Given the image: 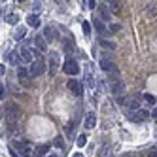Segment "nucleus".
<instances>
[{
  "mask_svg": "<svg viewBox=\"0 0 157 157\" xmlns=\"http://www.w3.org/2000/svg\"><path fill=\"white\" fill-rule=\"evenodd\" d=\"M46 157H61V155H57V153H53V155H46Z\"/></svg>",
  "mask_w": 157,
  "mask_h": 157,
  "instance_id": "nucleus-36",
  "label": "nucleus"
},
{
  "mask_svg": "<svg viewBox=\"0 0 157 157\" xmlns=\"http://www.w3.org/2000/svg\"><path fill=\"white\" fill-rule=\"evenodd\" d=\"M74 157H85V155H83V153H80V151H78V153H76Z\"/></svg>",
  "mask_w": 157,
  "mask_h": 157,
  "instance_id": "nucleus-35",
  "label": "nucleus"
},
{
  "mask_svg": "<svg viewBox=\"0 0 157 157\" xmlns=\"http://www.w3.org/2000/svg\"><path fill=\"white\" fill-rule=\"evenodd\" d=\"M6 61H8L10 64L17 66V68H19V64L23 63V61H21V57H19V51H10V53L6 55Z\"/></svg>",
  "mask_w": 157,
  "mask_h": 157,
  "instance_id": "nucleus-11",
  "label": "nucleus"
},
{
  "mask_svg": "<svg viewBox=\"0 0 157 157\" xmlns=\"http://www.w3.org/2000/svg\"><path fill=\"white\" fill-rule=\"evenodd\" d=\"M123 157H138V155L132 153V151H127V153H123Z\"/></svg>",
  "mask_w": 157,
  "mask_h": 157,
  "instance_id": "nucleus-29",
  "label": "nucleus"
},
{
  "mask_svg": "<svg viewBox=\"0 0 157 157\" xmlns=\"http://www.w3.org/2000/svg\"><path fill=\"white\" fill-rule=\"evenodd\" d=\"M34 46H36L40 51H46V49H48V42L42 38V34H38V36L34 38Z\"/></svg>",
  "mask_w": 157,
  "mask_h": 157,
  "instance_id": "nucleus-16",
  "label": "nucleus"
},
{
  "mask_svg": "<svg viewBox=\"0 0 157 157\" xmlns=\"http://www.w3.org/2000/svg\"><path fill=\"white\" fill-rule=\"evenodd\" d=\"M15 148H17V151L21 153V155H25V157H30V153H32V148L27 144V142H21V140H15Z\"/></svg>",
  "mask_w": 157,
  "mask_h": 157,
  "instance_id": "nucleus-8",
  "label": "nucleus"
},
{
  "mask_svg": "<svg viewBox=\"0 0 157 157\" xmlns=\"http://www.w3.org/2000/svg\"><path fill=\"white\" fill-rule=\"evenodd\" d=\"M27 25L32 27V29L40 27V17H38L36 13H29V15H27Z\"/></svg>",
  "mask_w": 157,
  "mask_h": 157,
  "instance_id": "nucleus-14",
  "label": "nucleus"
},
{
  "mask_svg": "<svg viewBox=\"0 0 157 157\" xmlns=\"http://www.w3.org/2000/svg\"><path fill=\"white\" fill-rule=\"evenodd\" d=\"M19 57L25 63H32V59H34V51H32L30 48H21L19 49Z\"/></svg>",
  "mask_w": 157,
  "mask_h": 157,
  "instance_id": "nucleus-10",
  "label": "nucleus"
},
{
  "mask_svg": "<svg viewBox=\"0 0 157 157\" xmlns=\"http://www.w3.org/2000/svg\"><path fill=\"white\" fill-rule=\"evenodd\" d=\"M42 38L46 40V42H51V40H55V29H53V27H46V29H44V34H42Z\"/></svg>",
  "mask_w": 157,
  "mask_h": 157,
  "instance_id": "nucleus-15",
  "label": "nucleus"
},
{
  "mask_svg": "<svg viewBox=\"0 0 157 157\" xmlns=\"http://www.w3.org/2000/svg\"><path fill=\"white\" fill-rule=\"evenodd\" d=\"M48 64H49V74L55 76V74H57V70H59V64H61L59 55H57V53H49V61H48Z\"/></svg>",
  "mask_w": 157,
  "mask_h": 157,
  "instance_id": "nucleus-7",
  "label": "nucleus"
},
{
  "mask_svg": "<svg viewBox=\"0 0 157 157\" xmlns=\"http://www.w3.org/2000/svg\"><path fill=\"white\" fill-rule=\"evenodd\" d=\"M40 8H42V4L40 2H34V10H36V12H40Z\"/></svg>",
  "mask_w": 157,
  "mask_h": 157,
  "instance_id": "nucleus-33",
  "label": "nucleus"
},
{
  "mask_svg": "<svg viewBox=\"0 0 157 157\" xmlns=\"http://www.w3.org/2000/svg\"><path fill=\"white\" fill-rule=\"evenodd\" d=\"M127 117L131 119V121H134V123H138V121H146V119H148L150 117V114H148V112H146V110H132V112H129L127 110Z\"/></svg>",
  "mask_w": 157,
  "mask_h": 157,
  "instance_id": "nucleus-4",
  "label": "nucleus"
},
{
  "mask_svg": "<svg viewBox=\"0 0 157 157\" xmlns=\"http://www.w3.org/2000/svg\"><path fill=\"white\" fill-rule=\"evenodd\" d=\"M2 114H4L6 121L10 123V127H13L17 123V119L21 117V108L17 106V102H6L2 108Z\"/></svg>",
  "mask_w": 157,
  "mask_h": 157,
  "instance_id": "nucleus-1",
  "label": "nucleus"
},
{
  "mask_svg": "<svg viewBox=\"0 0 157 157\" xmlns=\"http://www.w3.org/2000/svg\"><path fill=\"white\" fill-rule=\"evenodd\" d=\"M106 85L110 87V93L112 95H121L123 91H125V83H123L121 80H117V78H114V80H110V82H106Z\"/></svg>",
  "mask_w": 157,
  "mask_h": 157,
  "instance_id": "nucleus-3",
  "label": "nucleus"
},
{
  "mask_svg": "<svg viewBox=\"0 0 157 157\" xmlns=\"http://www.w3.org/2000/svg\"><path fill=\"white\" fill-rule=\"evenodd\" d=\"M110 30H112V32H117V30H119V27H117V25H112V27H110Z\"/></svg>",
  "mask_w": 157,
  "mask_h": 157,
  "instance_id": "nucleus-32",
  "label": "nucleus"
},
{
  "mask_svg": "<svg viewBox=\"0 0 157 157\" xmlns=\"http://www.w3.org/2000/svg\"><path fill=\"white\" fill-rule=\"evenodd\" d=\"M53 146H55V148H64V142H63V138L61 136H57V138H55V142H53Z\"/></svg>",
  "mask_w": 157,
  "mask_h": 157,
  "instance_id": "nucleus-25",
  "label": "nucleus"
},
{
  "mask_svg": "<svg viewBox=\"0 0 157 157\" xmlns=\"http://www.w3.org/2000/svg\"><path fill=\"white\" fill-rule=\"evenodd\" d=\"M4 97H6V89H4V85H2V83H0V100H2Z\"/></svg>",
  "mask_w": 157,
  "mask_h": 157,
  "instance_id": "nucleus-28",
  "label": "nucleus"
},
{
  "mask_svg": "<svg viewBox=\"0 0 157 157\" xmlns=\"http://www.w3.org/2000/svg\"><path fill=\"white\" fill-rule=\"evenodd\" d=\"M44 70H46V63H44L42 59H36L34 63L30 64V68H29V76L38 78V76H42V74H44Z\"/></svg>",
  "mask_w": 157,
  "mask_h": 157,
  "instance_id": "nucleus-2",
  "label": "nucleus"
},
{
  "mask_svg": "<svg viewBox=\"0 0 157 157\" xmlns=\"http://www.w3.org/2000/svg\"><path fill=\"white\" fill-rule=\"evenodd\" d=\"M76 144L80 146V148H83V146L87 144V136H85V134H80V136H78V140H76Z\"/></svg>",
  "mask_w": 157,
  "mask_h": 157,
  "instance_id": "nucleus-23",
  "label": "nucleus"
},
{
  "mask_svg": "<svg viewBox=\"0 0 157 157\" xmlns=\"http://www.w3.org/2000/svg\"><path fill=\"white\" fill-rule=\"evenodd\" d=\"M108 12H114V13H117L119 12V10H121V6H119V2H117V0H114V2H108Z\"/></svg>",
  "mask_w": 157,
  "mask_h": 157,
  "instance_id": "nucleus-20",
  "label": "nucleus"
},
{
  "mask_svg": "<svg viewBox=\"0 0 157 157\" xmlns=\"http://www.w3.org/2000/svg\"><path fill=\"white\" fill-rule=\"evenodd\" d=\"M100 48H104V49H116V44L114 42H110V40H106V38H102L100 40Z\"/></svg>",
  "mask_w": 157,
  "mask_h": 157,
  "instance_id": "nucleus-19",
  "label": "nucleus"
},
{
  "mask_svg": "<svg viewBox=\"0 0 157 157\" xmlns=\"http://www.w3.org/2000/svg\"><path fill=\"white\" fill-rule=\"evenodd\" d=\"M150 157H155V148H153V150L150 151Z\"/></svg>",
  "mask_w": 157,
  "mask_h": 157,
  "instance_id": "nucleus-34",
  "label": "nucleus"
},
{
  "mask_svg": "<svg viewBox=\"0 0 157 157\" xmlns=\"http://www.w3.org/2000/svg\"><path fill=\"white\" fill-rule=\"evenodd\" d=\"M6 23H8V25H15V23H17V15H15V13H10V15L6 17Z\"/></svg>",
  "mask_w": 157,
  "mask_h": 157,
  "instance_id": "nucleus-24",
  "label": "nucleus"
},
{
  "mask_svg": "<svg viewBox=\"0 0 157 157\" xmlns=\"http://www.w3.org/2000/svg\"><path fill=\"white\" fill-rule=\"evenodd\" d=\"M25 32H27V30H25L23 27H19V29L15 30V34H13V38H15V40H23V38H25Z\"/></svg>",
  "mask_w": 157,
  "mask_h": 157,
  "instance_id": "nucleus-21",
  "label": "nucleus"
},
{
  "mask_svg": "<svg viewBox=\"0 0 157 157\" xmlns=\"http://www.w3.org/2000/svg\"><path fill=\"white\" fill-rule=\"evenodd\" d=\"M100 68H102L104 72H108V74H114V76L117 78V66L114 64V61L102 57V59H100Z\"/></svg>",
  "mask_w": 157,
  "mask_h": 157,
  "instance_id": "nucleus-5",
  "label": "nucleus"
},
{
  "mask_svg": "<svg viewBox=\"0 0 157 157\" xmlns=\"http://www.w3.org/2000/svg\"><path fill=\"white\" fill-rule=\"evenodd\" d=\"M68 89L74 95H78V97L83 95V85H82V82H78V80H70L68 82Z\"/></svg>",
  "mask_w": 157,
  "mask_h": 157,
  "instance_id": "nucleus-9",
  "label": "nucleus"
},
{
  "mask_svg": "<svg viewBox=\"0 0 157 157\" xmlns=\"http://www.w3.org/2000/svg\"><path fill=\"white\" fill-rule=\"evenodd\" d=\"M98 13H100V19L98 21H108L110 19V12H108V8L102 4V6H98Z\"/></svg>",
  "mask_w": 157,
  "mask_h": 157,
  "instance_id": "nucleus-18",
  "label": "nucleus"
},
{
  "mask_svg": "<svg viewBox=\"0 0 157 157\" xmlns=\"http://www.w3.org/2000/svg\"><path fill=\"white\" fill-rule=\"evenodd\" d=\"M17 76L21 78V80H25V78H29V70L23 68V66H19V68H17Z\"/></svg>",
  "mask_w": 157,
  "mask_h": 157,
  "instance_id": "nucleus-22",
  "label": "nucleus"
},
{
  "mask_svg": "<svg viewBox=\"0 0 157 157\" xmlns=\"http://www.w3.org/2000/svg\"><path fill=\"white\" fill-rule=\"evenodd\" d=\"M4 74H6V66L0 64V76H4Z\"/></svg>",
  "mask_w": 157,
  "mask_h": 157,
  "instance_id": "nucleus-31",
  "label": "nucleus"
},
{
  "mask_svg": "<svg viewBox=\"0 0 157 157\" xmlns=\"http://www.w3.org/2000/svg\"><path fill=\"white\" fill-rule=\"evenodd\" d=\"M82 27H83V32H85V34H87V36H89V34H91V25H89V23H87V21H83V25H82Z\"/></svg>",
  "mask_w": 157,
  "mask_h": 157,
  "instance_id": "nucleus-26",
  "label": "nucleus"
},
{
  "mask_svg": "<svg viewBox=\"0 0 157 157\" xmlns=\"http://www.w3.org/2000/svg\"><path fill=\"white\" fill-rule=\"evenodd\" d=\"M144 98L148 100L150 104H155V97H151V95H148V93H146V95H144Z\"/></svg>",
  "mask_w": 157,
  "mask_h": 157,
  "instance_id": "nucleus-27",
  "label": "nucleus"
},
{
  "mask_svg": "<svg viewBox=\"0 0 157 157\" xmlns=\"http://www.w3.org/2000/svg\"><path fill=\"white\" fill-rule=\"evenodd\" d=\"M93 27H95V30L98 32L100 36H108V29H106V25L102 23V21H98V19H93Z\"/></svg>",
  "mask_w": 157,
  "mask_h": 157,
  "instance_id": "nucleus-13",
  "label": "nucleus"
},
{
  "mask_svg": "<svg viewBox=\"0 0 157 157\" xmlns=\"http://www.w3.org/2000/svg\"><path fill=\"white\" fill-rule=\"evenodd\" d=\"M63 70H64L66 74H68V76H76L78 72H80V64H78L74 59H68V61H64Z\"/></svg>",
  "mask_w": 157,
  "mask_h": 157,
  "instance_id": "nucleus-6",
  "label": "nucleus"
},
{
  "mask_svg": "<svg viewBox=\"0 0 157 157\" xmlns=\"http://www.w3.org/2000/svg\"><path fill=\"white\" fill-rule=\"evenodd\" d=\"M87 6H89V10H93L97 6V2H95V0H91V2H87Z\"/></svg>",
  "mask_w": 157,
  "mask_h": 157,
  "instance_id": "nucleus-30",
  "label": "nucleus"
},
{
  "mask_svg": "<svg viewBox=\"0 0 157 157\" xmlns=\"http://www.w3.org/2000/svg\"><path fill=\"white\" fill-rule=\"evenodd\" d=\"M36 157H46V155H49V146H46V144H42V146H38L36 148V153H34Z\"/></svg>",
  "mask_w": 157,
  "mask_h": 157,
  "instance_id": "nucleus-17",
  "label": "nucleus"
},
{
  "mask_svg": "<svg viewBox=\"0 0 157 157\" xmlns=\"http://www.w3.org/2000/svg\"><path fill=\"white\" fill-rule=\"evenodd\" d=\"M97 125V116L93 114V112H89V114H85V119H83V127L85 129H93Z\"/></svg>",
  "mask_w": 157,
  "mask_h": 157,
  "instance_id": "nucleus-12",
  "label": "nucleus"
}]
</instances>
